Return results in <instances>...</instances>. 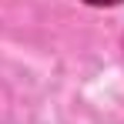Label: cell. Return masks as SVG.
Wrapping results in <instances>:
<instances>
[{
	"label": "cell",
	"instance_id": "obj_1",
	"mask_svg": "<svg viewBox=\"0 0 124 124\" xmlns=\"http://www.w3.org/2000/svg\"><path fill=\"white\" fill-rule=\"evenodd\" d=\"M87 3H94V7H114V3H121V0H87Z\"/></svg>",
	"mask_w": 124,
	"mask_h": 124
}]
</instances>
